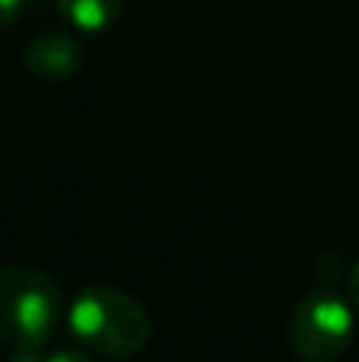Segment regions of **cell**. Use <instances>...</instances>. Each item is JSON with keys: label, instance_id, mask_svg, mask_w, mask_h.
I'll use <instances>...</instances> for the list:
<instances>
[{"label": "cell", "instance_id": "6da1fadb", "mask_svg": "<svg viewBox=\"0 0 359 362\" xmlns=\"http://www.w3.org/2000/svg\"><path fill=\"white\" fill-rule=\"evenodd\" d=\"M67 327L83 350L124 359L150 344L153 321L131 293L118 286H86L67 308Z\"/></svg>", "mask_w": 359, "mask_h": 362}, {"label": "cell", "instance_id": "7a4b0ae2", "mask_svg": "<svg viewBox=\"0 0 359 362\" xmlns=\"http://www.w3.org/2000/svg\"><path fill=\"white\" fill-rule=\"evenodd\" d=\"M64 293L51 274L23 264L0 267V344L38 350L57 334Z\"/></svg>", "mask_w": 359, "mask_h": 362}, {"label": "cell", "instance_id": "3957f363", "mask_svg": "<svg viewBox=\"0 0 359 362\" xmlns=\"http://www.w3.org/2000/svg\"><path fill=\"white\" fill-rule=\"evenodd\" d=\"M356 337V308L334 289H312L296 302L290 344L302 362H334Z\"/></svg>", "mask_w": 359, "mask_h": 362}, {"label": "cell", "instance_id": "277c9868", "mask_svg": "<svg viewBox=\"0 0 359 362\" xmlns=\"http://www.w3.org/2000/svg\"><path fill=\"white\" fill-rule=\"evenodd\" d=\"M83 64V45L64 32H42L25 48V67L32 76L45 83H54L70 76Z\"/></svg>", "mask_w": 359, "mask_h": 362}, {"label": "cell", "instance_id": "5b68a950", "mask_svg": "<svg viewBox=\"0 0 359 362\" xmlns=\"http://www.w3.org/2000/svg\"><path fill=\"white\" fill-rule=\"evenodd\" d=\"M57 10L83 32H105L124 13V0H57Z\"/></svg>", "mask_w": 359, "mask_h": 362}, {"label": "cell", "instance_id": "8992f818", "mask_svg": "<svg viewBox=\"0 0 359 362\" xmlns=\"http://www.w3.org/2000/svg\"><path fill=\"white\" fill-rule=\"evenodd\" d=\"M19 10H23V0H0V32L16 23Z\"/></svg>", "mask_w": 359, "mask_h": 362}, {"label": "cell", "instance_id": "52a82bcc", "mask_svg": "<svg viewBox=\"0 0 359 362\" xmlns=\"http://www.w3.org/2000/svg\"><path fill=\"white\" fill-rule=\"evenodd\" d=\"M42 362H93L86 356V353H80V350H70V346H61V350H54L51 356H45Z\"/></svg>", "mask_w": 359, "mask_h": 362}, {"label": "cell", "instance_id": "ba28073f", "mask_svg": "<svg viewBox=\"0 0 359 362\" xmlns=\"http://www.w3.org/2000/svg\"><path fill=\"white\" fill-rule=\"evenodd\" d=\"M350 302H353L356 318H359V261H356V267H353V276H350Z\"/></svg>", "mask_w": 359, "mask_h": 362}]
</instances>
